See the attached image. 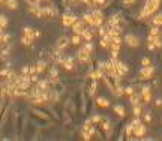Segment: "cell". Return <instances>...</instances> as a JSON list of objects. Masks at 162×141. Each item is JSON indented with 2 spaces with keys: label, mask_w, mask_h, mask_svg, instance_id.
<instances>
[{
  "label": "cell",
  "mask_w": 162,
  "mask_h": 141,
  "mask_svg": "<svg viewBox=\"0 0 162 141\" xmlns=\"http://www.w3.org/2000/svg\"><path fill=\"white\" fill-rule=\"evenodd\" d=\"M161 0H144V5L138 14V20H147L149 17H153L158 12V9L161 8Z\"/></svg>",
  "instance_id": "cell-1"
},
{
  "label": "cell",
  "mask_w": 162,
  "mask_h": 141,
  "mask_svg": "<svg viewBox=\"0 0 162 141\" xmlns=\"http://www.w3.org/2000/svg\"><path fill=\"white\" fill-rule=\"evenodd\" d=\"M78 18L80 17H78L77 12H74L71 8H66V11H65L63 15H62V26H65V27H71V26L77 21Z\"/></svg>",
  "instance_id": "cell-2"
},
{
  "label": "cell",
  "mask_w": 162,
  "mask_h": 141,
  "mask_svg": "<svg viewBox=\"0 0 162 141\" xmlns=\"http://www.w3.org/2000/svg\"><path fill=\"white\" fill-rule=\"evenodd\" d=\"M155 71H156V68H155L153 65L141 66V69L138 71V80H141V81H149V80H152L155 75Z\"/></svg>",
  "instance_id": "cell-3"
},
{
  "label": "cell",
  "mask_w": 162,
  "mask_h": 141,
  "mask_svg": "<svg viewBox=\"0 0 162 141\" xmlns=\"http://www.w3.org/2000/svg\"><path fill=\"white\" fill-rule=\"evenodd\" d=\"M131 123L134 126V132H135L137 138H143L146 134H147V128H146V125L140 120V117H134V120H132Z\"/></svg>",
  "instance_id": "cell-4"
},
{
  "label": "cell",
  "mask_w": 162,
  "mask_h": 141,
  "mask_svg": "<svg viewBox=\"0 0 162 141\" xmlns=\"http://www.w3.org/2000/svg\"><path fill=\"white\" fill-rule=\"evenodd\" d=\"M92 12V18H93V27H99L105 23V14H104V9L101 8H95L90 11Z\"/></svg>",
  "instance_id": "cell-5"
},
{
  "label": "cell",
  "mask_w": 162,
  "mask_h": 141,
  "mask_svg": "<svg viewBox=\"0 0 162 141\" xmlns=\"http://www.w3.org/2000/svg\"><path fill=\"white\" fill-rule=\"evenodd\" d=\"M89 27V24L86 23L83 18H78L77 21L74 23V24L71 26V30H72V33H75V35H81L83 32H84L86 29Z\"/></svg>",
  "instance_id": "cell-6"
},
{
  "label": "cell",
  "mask_w": 162,
  "mask_h": 141,
  "mask_svg": "<svg viewBox=\"0 0 162 141\" xmlns=\"http://www.w3.org/2000/svg\"><path fill=\"white\" fill-rule=\"evenodd\" d=\"M60 65L63 66V69H66V71H69V72H72V71H75V69H77V65H75V57H74V56H65Z\"/></svg>",
  "instance_id": "cell-7"
},
{
  "label": "cell",
  "mask_w": 162,
  "mask_h": 141,
  "mask_svg": "<svg viewBox=\"0 0 162 141\" xmlns=\"http://www.w3.org/2000/svg\"><path fill=\"white\" fill-rule=\"evenodd\" d=\"M114 63H116V71H117V75H119V78H125L129 72V68L128 65L123 62V60H114Z\"/></svg>",
  "instance_id": "cell-8"
},
{
  "label": "cell",
  "mask_w": 162,
  "mask_h": 141,
  "mask_svg": "<svg viewBox=\"0 0 162 141\" xmlns=\"http://www.w3.org/2000/svg\"><path fill=\"white\" fill-rule=\"evenodd\" d=\"M125 44L128 45L129 48H137V47H140V38L134 33H128L125 35Z\"/></svg>",
  "instance_id": "cell-9"
},
{
  "label": "cell",
  "mask_w": 162,
  "mask_h": 141,
  "mask_svg": "<svg viewBox=\"0 0 162 141\" xmlns=\"http://www.w3.org/2000/svg\"><path fill=\"white\" fill-rule=\"evenodd\" d=\"M69 44H71V38L66 36V35H63V36H60L59 39H57V42H56V48H57V50L65 51L66 48H68Z\"/></svg>",
  "instance_id": "cell-10"
},
{
  "label": "cell",
  "mask_w": 162,
  "mask_h": 141,
  "mask_svg": "<svg viewBox=\"0 0 162 141\" xmlns=\"http://www.w3.org/2000/svg\"><path fill=\"white\" fill-rule=\"evenodd\" d=\"M47 66H48V62H47L45 59L38 60V63H36V72H38V74H44L45 69H47Z\"/></svg>",
  "instance_id": "cell-11"
},
{
  "label": "cell",
  "mask_w": 162,
  "mask_h": 141,
  "mask_svg": "<svg viewBox=\"0 0 162 141\" xmlns=\"http://www.w3.org/2000/svg\"><path fill=\"white\" fill-rule=\"evenodd\" d=\"M140 101H141V93H132V95H129V104L132 107L140 105Z\"/></svg>",
  "instance_id": "cell-12"
},
{
  "label": "cell",
  "mask_w": 162,
  "mask_h": 141,
  "mask_svg": "<svg viewBox=\"0 0 162 141\" xmlns=\"http://www.w3.org/2000/svg\"><path fill=\"white\" fill-rule=\"evenodd\" d=\"M96 105L99 108H108L111 105V102L107 98H104V96H99V98H96Z\"/></svg>",
  "instance_id": "cell-13"
},
{
  "label": "cell",
  "mask_w": 162,
  "mask_h": 141,
  "mask_svg": "<svg viewBox=\"0 0 162 141\" xmlns=\"http://www.w3.org/2000/svg\"><path fill=\"white\" fill-rule=\"evenodd\" d=\"M113 110H114V113L117 114L119 117H125L126 116V108L123 107L122 104H117V105H114L113 107Z\"/></svg>",
  "instance_id": "cell-14"
},
{
  "label": "cell",
  "mask_w": 162,
  "mask_h": 141,
  "mask_svg": "<svg viewBox=\"0 0 162 141\" xmlns=\"http://www.w3.org/2000/svg\"><path fill=\"white\" fill-rule=\"evenodd\" d=\"M23 35L27 36V38H30L32 41H35V30H33V27H29V26H26V27L23 29Z\"/></svg>",
  "instance_id": "cell-15"
},
{
  "label": "cell",
  "mask_w": 162,
  "mask_h": 141,
  "mask_svg": "<svg viewBox=\"0 0 162 141\" xmlns=\"http://www.w3.org/2000/svg\"><path fill=\"white\" fill-rule=\"evenodd\" d=\"M152 24L155 26H162V12H156L153 17H152Z\"/></svg>",
  "instance_id": "cell-16"
},
{
  "label": "cell",
  "mask_w": 162,
  "mask_h": 141,
  "mask_svg": "<svg viewBox=\"0 0 162 141\" xmlns=\"http://www.w3.org/2000/svg\"><path fill=\"white\" fill-rule=\"evenodd\" d=\"M81 41H83L81 35H75V33H74L72 36H71V44H72V45H80Z\"/></svg>",
  "instance_id": "cell-17"
},
{
  "label": "cell",
  "mask_w": 162,
  "mask_h": 141,
  "mask_svg": "<svg viewBox=\"0 0 162 141\" xmlns=\"http://www.w3.org/2000/svg\"><path fill=\"white\" fill-rule=\"evenodd\" d=\"M5 3H6L8 9H12V11L18 8V2H17V0H5Z\"/></svg>",
  "instance_id": "cell-18"
},
{
  "label": "cell",
  "mask_w": 162,
  "mask_h": 141,
  "mask_svg": "<svg viewBox=\"0 0 162 141\" xmlns=\"http://www.w3.org/2000/svg\"><path fill=\"white\" fill-rule=\"evenodd\" d=\"M141 113H143L141 105H135V107H132V114H134V117H140L141 116Z\"/></svg>",
  "instance_id": "cell-19"
},
{
  "label": "cell",
  "mask_w": 162,
  "mask_h": 141,
  "mask_svg": "<svg viewBox=\"0 0 162 141\" xmlns=\"http://www.w3.org/2000/svg\"><path fill=\"white\" fill-rule=\"evenodd\" d=\"M120 5H123V6H126V8H131L132 5H135L137 0H119Z\"/></svg>",
  "instance_id": "cell-20"
},
{
  "label": "cell",
  "mask_w": 162,
  "mask_h": 141,
  "mask_svg": "<svg viewBox=\"0 0 162 141\" xmlns=\"http://www.w3.org/2000/svg\"><path fill=\"white\" fill-rule=\"evenodd\" d=\"M132 93H135V87L132 86V84H128V86H125V95H132Z\"/></svg>",
  "instance_id": "cell-21"
},
{
  "label": "cell",
  "mask_w": 162,
  "mask_h": 141,
  "mask_svg": "<svg viewBox=\"0 0 162 141\" xmlns=\"http://www.w3.org/2000/svg\"><path fill=\"white\" fill-rule=\"evenodd\" d=\"M90 119H92V122H93L95 125H99L101 122H102V119H104V117L101 116V114H93V116L90 117Z\"/></svg>",
  "instance_id": "cell-22"
},
{
  "label": "cell",
  "mask_w": 162,
  "mask_h": 141,
  "mask_svg": "<svg viewBox=\"0 0 162 141\" xmlns=\"http://www.w3.org/2000/svg\"><path fill=\"white\" fill-rule=\"evenodd\" d=\"M32 39H30V38H27V36H24V35H23V38H21V45H27V47H29V45H32Z\"/></svg>",
  "instance_id": "cell-23"
},
{
  "label": "cell",
  "mask_w": 162,
  "mask_h": 141,
  "mask_svg": "<svg viewBox=\"0 0 162 141\" xmlns=\"http://www.w3.org/2000/svg\"><path fill=\"white\" fill-rule=\"evenodd\" d=\"M8 17H6V15H3V14H2V15H0V24L3 26V27H5V29H6V26H8Z\"/></svg>",
  "instance_id": "cell-24"
},
{
  "label": "cell",
  "mask_w": 162,
  "mask_h": 141,
  "mask_svg": "<svg viewBox=\"0 0 162 141\" xmlns=\"http://www.w3.org/2000/svg\"><path fill=\"white\" fill-rule=\"evenodd\" d=\"M29 6H41V2L42 0H26Z\"/></svg>",
  "instance_id": "cell-25"
},
{
  "label": "cell",
  "mask_w": 162,
  "mask_h": 141,
  "mask_svg": "<svg viewBox=\"0 0 162 141\" xmlns=\"http://www.w3.org/2000/svg\"><path fill=\"white\" fill-rule=\"evenodd\" d=\"M152 65V59L150 57H143L141 59V66H149Z\"/></svg>",
  "instance_id": "cell-26"
},
{
  "label": "cell",
  "mask_w": 162,
  "mask_h": 141,
  "mask_svg": "<svg viewBox=\"0 0 162 141\" xmlns=\"http://www.w3.org/2000/svg\"><path fill=\"white\" fill-rule=\"evenodd\" d=\"M144 122H147V123H152V113L150 111H147L144 114Z\"/></svg>",
  "instance_id": "cell-27"
},
{
  "label": "cell",
  "mask_w": 162,
  "mask_h": 141,
  "mask_svg": "<svg viewBox=\"0 0 162 141\" xmlns=\"http://www.w3.org/2000/svg\"><path fill=\"white\" fill-rule=\"evenodd\" d=\"M21 74H26V75L30 74V66L27 65V66H23V68H21Z\"/></svg>",
  "instance_id": "cell-28"
},
{
  "label": "cell",
  "mask_w": 162,
  "mask_h": 141,
  "mask_svg": "<svg viewBox=\"0 0 162 141\" xmlns=\"http://www.w3.org/2000/svg\"><path fill=\"white\" fill-rule=\"evenodd\" d=\"M155 105H156V107H161L162 105V98H158V99L155 101Z\"/></svg>",
  "instance_id": "cell-29"
},
{
  "label": "cell",
  "mask_w": 162,
  "mask_h": 141,
  "mask_svg": "<svg viewBox=\"0 0 162 141\" xmlns=\"http://www.w3.org/2000/svg\"><path fill=\"white\" fill-rule=\"evenodd\" d=\"M41 36H42V32L41 30H35V39L36 38H41Z\"/></svg>",
  "instance_id": "cell-30"
},
{
  "label": "cell",
  "mask_w": 162,
  "mask_h": 141,
  "mask_svg": "<svg viewBox=\"0 0 162 141\" xmlns=\"http://www.w3.org/2000/svg\"><path fill=\"white\" fill-rule=\"evenodd\" d=\"M44 2H48V3H50V2H53V0H44Z\"/></svg>",
  "instance_id": "cell-31"
},
{
  "label": "cell",
  "mask_w": 162,
  "mask_h": 141,
  "mask_svg": "<svg viewBox=\"0 0 162 141\" xmlns=\"http://www.w3.org/2000/svg\"><path fill=\"white\" fill-rule=\"evenodd\" d=\"M2 2H3V0H0V3H2Z\"/></svg>",
  "instance_id": "cell-32"
}]
</instances>
